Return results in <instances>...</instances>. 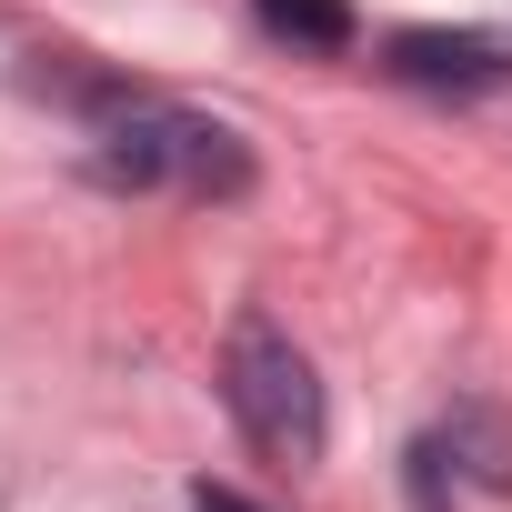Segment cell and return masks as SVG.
I'll return each mask as SVG.
<instances>
[{"label": "cell", "instance_id": "obj_6", "mask_svg": "<svg viewBox=\"0 0 512 512\" xmlns=\"http://www.w3.org/2000/svg\"><path fill=\"white\" fill-rule=\"evenodd\" d=\"M191 512H262V502H241V492H221V482H191Z\"/></svg>", "mask_w": 512, "mask_h": 512}, {"label": "cell", "instance_id": "obj_2", "mask_svg": "<svg viewBox=\"0 0 512 512\" xmlns=\"http://www.w3.org/2000/svg\"><path fill=\"white\" fill-rule=\"evenodd\" d=\"M91 181H111V191H161V181H181V191H241L251 161H241V141L221 121H191V111H161V101H121L111 131H101V151H91Z\"/></svg>", "mask_w": 512, "mask_h": 512}, {"label": "cell", "instance_id": "obj_4", "mask_svg": "<svg viewBox=\"0 0 512 512\" xmlns=\"http://www.w3.org/2000/svg\"><path fill=\"white\" fill-rule=\"evenodd\" d=\"M251 11L292 51H352V0H251Z\"/></svg>", "mask_w": 512, "mask_h": 512}, {"label": "cell", "instance_id": "obj_3", "mask_svg": "<svg viewBox=\"0 0 512 512\" xmlns=\"http://www.w3.org/2000/svg\"><path fill=\"white\" fill-rule=\"evenodd\" d=\"M382 71L412 81V91L472 101V91L512 81V41H482V31H392V41H382Z\"/></svg>", "mask_w": 512, "mask_h": 512}, {"label": "cell", "instance_id": "obj_1", "mask_svg": "<svg viewBox=\"0 0 512 512\" xmlns=\"http://www.w3.org/2000/svg\"><path fill=\"white\" fill-rule=\"evenodd\" d=\"M221 402H231V422L262 442L282 472L322 462V382H312L302 342H292V332H272L262 312L231 322V342H221Z\"/></svg>", "mask_w": 512, "mask_h": 512}, {"label": "cell", "instance_id": "obj_5", "mask_svg": "<svg viewBox=\"0 0 512 512\" xmlns=\"http://www.w3.org/2000/svg\"><path fill=\"white\" fill-rule=\"evenodd\" d=\"M452 452H472V482L512 492V432H502L492 412H462V422H452Z\"/></svg>", "mask_w": 512, "mask_h": 512}]
</instances>
